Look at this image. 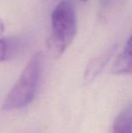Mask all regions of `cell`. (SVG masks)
Segmentation results:
<instances>
[{
	"label": "cell",
	"mask_w": 132,
	"mask_h": 133,
	"mask_svg": "<svg viewBox=\"0 0 132 133\" xmlns=\"http://www.w3.org/2000/svg\"><path fill=\"white\" fill-rule=\"evenodd\" d=\"M77 31L74 4L70 0L60 2L51 13V32L47 45L54 58L61 56L73 41Z\"/></svg>",
	"instance_id": "obj_2"
},
{
	"label": "cell",
	"mask_w": 132,
	"mask_h": 133,
	"mask_svg": "<svg viewBox=\"0 0 132 133\" xmlns=\"http://www.w3.org/2000/svg\"><path fill=\"white\" fill-rule=\"evenodd\" d=\"M111 72L117 75H132V34L123 51L116 58Z\"/></svg>",
	"instance_id": "obj_3"
},
{
	"label": "cell",
	"mask_w": 132,
	"mask_h": 133,
	"mask_svg": "<svg viewBox=\"0 0 132 133\" xmlns=\"http://www.w3.org/2000/svg\"><path fill=\"white\" fill-rule=\"evenodd\" d=\"M12 46L11 42L4 37H0V62L9 58L12 53Z\"/></svg>",
	"instance_id": "obj_6"
},
{
	"label": "cell",
	"mask_w": 132,
	"mask_h": 133,
	"mask_svg": "<svg viewBox=\"0 0 132 133\" xmlns=\"http://www.w3.org/2000/svg\"><path fill=\"white\" fill-rule=\"evenodd\" d=\"M4 31H5V23L3 19L0 17V37H2Z\"/></svg>",
	"instance_id": "obj_7"
},
{
	"label": "cell",
	"mask_w": 132,
	"mask_h": 133,
	"mask_svg": "<svg viewBox=\"0 0 132 133\" xmlns=\"http://www.w3.org/2000/svg\"><path fill=\"white\" fill-rule=\"evenodd\" d=\"M113 133H132V104L127 106L115 119Z\"/></svg>",
	"instance_id": "obj_5"
},
{
	"label": "cell",
	"mask_w": 132,
	"mask_h": 133,
	"mask_svg": "<svg viewBox=\"0 0 132 133\" xmlns=\"http://www.w3.org/2000/svg\"><path fill=\"white\" fill-rule=\"evenodd\" d=\"M114 51V48L110 49L106 53L103 54L101 56L93 59L88 65L84 75V79L86 83H88L93 81L99 75V73L102 71L105 65L110 60Z\"/></svg>",
	"instance_id": "obj_4"
},
{
	"label": "cell",
	"mask_w": 132,
	"mask_h": 133,
	"mask_svg": "<svg viewBox=\"0 0 132 133\" xmlns=\"http://www.w3.org/2000/svg\"><path fill=\"white\" fill-rule=\"evenodd\" d=\"M44 64L41 52L34 54L26 63L19 79L6 95L2 109L12 111L29 105L33 100L40 80Z\"/></svg>",
	"instance_id": "obj_1"
},
{
	"label": "cell",
	"mask_w": 132,
	"mask_h": 133,
	"mask_svg": "<svg viewBox=\"0 0 132 133\" xmlns=\"http://www.w3.org/2000/svg\"><path fill=\"white\" fill-rule=\"evenodd\" d=\"M81 1H86V0H81Z\"/></svg>",
	"instance_id": "obj_8"
}]
</instances>
